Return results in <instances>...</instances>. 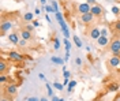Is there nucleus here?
Wrapping results in <instances>:
<instances>
[{
  "label": "nucleus",
  "instance_id": "obj_1",
  "mask_svg": "<svg viewBox=\"0 0 120 101\" xmlns=\"http://www.w3.org/2000/svg\"><path fill=\"white\" fill-rule=\"evenodd\" d=\"M14 22L11 21V19H7L6 18V15L1 16V23H0V33H1V36H6L8 31H10V29L14 26Z\"/></svg>",
  "mask_w": 120,
  "mask_h": 101
},
{
  "label": "nucleus",
  "instance_id": "obj_2",
  "mask_svg": "<svg viewBox=\"0 0 120 101\" xmlns=\"http://www.w3.org/2000/svg\"><path fill=\"white\" fill-rule=\"evenodd\" d=\"M108 49H109V52L112 55H119L120 56V38L119 37H113L111 40Z\"/></svg>",
  "mask_w": 120,
  "mask_h": 101
},
{
  "label": "nucleus",
  "instance_id": "obj_3",
  "mask_svg": "<svg viewBox=\"0 0 120 101\" xmlns=\"http://www.w3.org/2000/svg\"><path fill=\"white\" fill-rule=\"evenodd\" d=\"M7 59L8 62H14V63H21L25 59V56L22 53H19L18 51H10L7 53Z\"/></svg>",
  "mask_w": 120,
  "mask_h": 101
},
{
  "label": "nucleus",
  "instance_id": "obj_4",
  "mask_svg": "<svg viewBox=\"0 0 120 101\" xmlns=\"http://www.w3.org/2000/svg\"><path fill=\"white\" fill-rule=\"evenodd\" d=\"M108 66L112 70H120V56L119 55H112L108 60Z\"/></svg>",
  "mask_w": 120,
  "mask_h": 101
},
{
  "label": "nucleus",
  "instance_id": "obj_5",
  "mask_svg": "<svg viewBox=\"0 0 120 101\" xmlns=\"http://www.w3.org/2000/svg\"><path fill=\"white\" fill-rule=\"evenodd\" d=\"M4 93L10 96V97H14L15 94L18 93V83H14V82H11V83H7V86L4 87V90H3Z\"/></svg>",
  "mask_w": 120,
  "mask_h": 101
},
{
  "label": "nucleus",
  "instance_id": "obj_6",
  "mask_svg": "<svg viewBox=\"0 0 120 101\" xmlns=\"http://www.w3.org/2000/svg\"><path fill=\"white\" fill-rule=\"evenodd\" d=\"M87 36H89L91 40H96V41H97V40L101 37V30L98 29L97 26H91L89 30H87Z\"/></svg>",
  "mask_w": 120,
  "mask_h": 101
},
{
  "label": "nucleus",
  "instance_id": "obj_7",
  "mask_svg": "<svg viewBox=\"0 0 120 101\" xmlns=\"http://www.w3.org/2000/svg\"><path fill=\"white\" fill-rule=\"evenodd\" d=\"M76 10H78V12L83 15V14H87L90 12V10H91V6H90L89 3H79L78 6H76Z\"/></svg>",
  "mask_w": 120,
  "mask_h": 101
},
{
  "label": "nucleus",
  "instance_id": "obj_8",
  "mask_svg": "<svg viewBox=\"0 0 120 101\" xmlns=\"http://www.w3.org/2000/svg\"><path fill=\"white\" fill-rule=\"evenodd\" d=\"M94 18H96V16L93 15L91 12H87V14L81 15V22H82L83 25H91L94 22Z\"/></svg>",
  "mask_w": 120,
  "mask_h": 101
},
{
  "label": "nucleus",
  "instance_id": "obj_9",
  "mask_svg": "<svg viewBox=\"0 0 120 101\" xmlns=\"http://www.w3.org/2000/svg\"><path fill=\"white\" fill-rule=\"evenodd\" d=\"M90 12H91L94 16H97V18H101V16L104 15V8L101 7L100 4H96V6H91Z\"/></svg>",
  "mask_w": 120,
  "mask_h": 101
},
{
  "label": "nucleus",
  "instance_id": "obj_10",
  "mask_svg": "<svg viewBox=\"0 0 120 101\" xmlns=\"http://www.w3.org/2000/svg\"><path fill=\"white\" fill-rule=\"evenodd\" d=\"M19 36H21V38L26 40V41H31V40H33V33H30L29 30H26L25 27H22V29H21V31H19Z\"/></svg>",
  "mask_w": 120,
  "mask_h": 101
},
{
  "label": "nucleus",
  "instance_id": "obj_11",
  "mask_svg": "<svg viewBox=\"0 0 120 101\" xmlns=\"http://www.w3.org/2000/svg\"><path fill=\"white\" fill-rule=\"evenodd\" d=\"M10 68V62L6 60V57L0 59V74H6V71Z\"/></svg>",
  "mask_w": 120,
  "mask_h": 101
},
{
  "label": "nucleus",
  "instance_id": "obj_12",
  "mask_svg": "<svg viewBox=\"0 0 120 101\" xmlns=\"http://www.w3.org/2000/svg\"><path fill=\"white\" fill-rule=\"evenodd\" d=\"M7 38H8V41H10L11 44H14V45H18V44H19V41H21L18 33H10V34L7 36Z\"/></svg>",
  "mask_w": 120,
  "mask_h": 101
},
{
  "label": "nucleus",
  "instance_id": "obj_13",
  "mask_svg": "<svg viewBox=\"0 0 120 101\" xmlns=\"http://www.w3.org/2000/svg\"><path fill=\"white\" fill-rule=\"evenodd\" d=\"M109 42H111V40L108 38V36H101V37L97 40V44H98L101 48L109 47Z\"/></svg>",
  "mask_w": 120,
  "mask_h": 101
},
{
  "label": "nucleus",
  "instance_id": "obj_14",
  "mask_svg": "<svg viewBox=\"0 0 120 101\" xmlns=\"http://www.w3.org/2000/svg\"><path fill=\"white\" fill-rule=\"evenodd\" d=\"M105 89H106V92H112V93L113 92H117L120 89V83L119 82H109Z\"/></svg>",
  "mask_w": 120,
  "mask_h": 101
},
{
  "label": "nucleus",
  "instance_id": "obj_15",
  "mask_svg": "<svg viewBox=\"0 0 120 101\" xmlns=\"http://www.w3.org/2000/svg\"><path fill=\"white\" fill-rule=\"evenodd\" d=\"M22 21L23 22H26V23H31L33 21H34V14L31 12V11H27V12H25L22 16Z\"/></svg>",
  "mask_w": 120,
  "mask_h": 101
},
{
  "label": "nucleus",
  "instance_id": "obj_16",
  "mask_svg": "<svg viewBox=\"0 0 120 101\" xmlns=\"http://www.w3.org/2000/svg\"><path fill=\"white\" fill-rule=\"evenodd\" d=\"M11 77L10 75H6V74H0V83L4 85V83H11Z\"/></svg>",
  "mask_w": 120,
  "mask_h": 101
},
{
  "label": "nucleus",
  "instance_id": "obj_17",
  "mask_svg": "<svg viewBox=\"0 0 120 101\" xmlns=\"http://www.w3.org/2000/svg\"><path fill=\"white\" fill-rule=\"evenodd\" d=\"M112 27H113V30H115V37H117V34H120V19L116 21L112 25Z\"/></svg>",
  "mask_w": 120,
  "mask_h": 101
},
{
  "label": "nucleus",
  "instance_id": "obj_18",
  "mask_svg": "<svg viewBox=\"0 0 120 101\" xmlns=\"http://www.w3.org/2000/svg\"><path fill=\"white\" fill-rule=\"evenodd\" d=\"M51 62H52L53 64H60V66H61V64H64L66 60H63L61 57H57V56H52V57H51Z\"/></svg>",
  "mask_w": 120,
  "mask_h": 101
},
{
  "label": "nucleus",
  "instance_id": "obj_19",
  "mask_svg": "<svg viewBox=\"0 0 120 101\" xmlns=\"http://www.w3.org/2000/svg\"><path fill=\"white\" fill-rule=\"evenodd\" d=\"M75 86H76V81H74V79H72V81H70L68 87H67V92H68V93H71V92H72V89H74Z\"/></svg>",
  "mask_w": 120,
  "mask_h": 101
},
{
  "label": "nucleus",
  "instance_id": "obj_20",
  "mask_svg": "<svg viewBox=\"0 0 120 101\" xmlns=\"http://www.w3.org/2000/svg\"><path fill=\"white\" fill-rule=\"evenodd\" d=\"M0 101H12V97H10L4 92H1V97H0Z\"/></svg>",
  "mask_w": 120,
  "mask_h": 101
},
{
  "label": "nucleus",
  "instance_id": "obj_21",
  "mask_svg": "<svg viewBox=\"0 0 120 101\" xmlns=\"http://www.w3.org/2000/svg\"><path fill=\"white\" fill-rule=\"evenodd\" d=\"M53 48H55L56 51H59V49H60V41H59L57 37H55V38H53Z\"/></svg>",
  "mask_w": 120,
  "mask_h": 101
},
{
  "label": "nucleus",
  "instance_id": "obj_22",
  "mask_svg": "<svg viewBox=\"0 0 120 101\" xmlns=\"http://www.w3.org/2000/svg\"><path fill=\"white\" fill-rule=\"evenodd\" d=\"M51 6L53 7L55 12H59V1H56V0H52V1H51Z\"/></svg>",
  "mask_w": 120,
  "mask_h": 101
},
{
  "label": "nucleus",
  "instance_id": "obj_23",
  "mask_svg": "<svg viewBox=\"0 0 120 101\" xmlns=\"http://www.w3.org/2000/svg\"><path fill=\"white\" fill-rule=\"evenodd\" d=\"M46 92H48V96H49V97H53V96H55L53 92H52V86H51L49 82H46Z\"/></svg>",
  "mask_w": 120,
  "mask_h": 101
},
{
  "label": "nucleus",
  "instance_id": "obj_24",
  "mask_svg": "<svg viewBox=\"0 0 120 101\" xmlns=\"http://www.w3.org/2000/svg\"><path fill=\"white\" fill-rule=\"evenodd\" d=\"M74 42L78 48H82V41H81V38H79L78 36H74Z\"/></svg>",
  "mask_w": 120,
  "mask_h": 101
},
{
  "label": "nucleus",
  "instance_id": "obj_25",
  "mask_svg": "<svg viewBox=\"0 0 120 101\" xmlns=\"http://www.w3.org/2000/svg\"><path fill=\"white\" fill-rule=\"evenodd\" d=\"M53 86H55V87H56V89H57L59 92H63V90H64V85H61V83L56 82V81L53 82Z\"/></svg>",
  "mask_w": 120,
  "mask_h": 101
},
{
  "label": "nucleus",
  "instance_id": "obj_26",
  "mask_svg": "<svg viewBox=\"0 0 120 101\" xmlns=\"http://www.w3.org/2000/svg\"><path fill=\"white\" fill-rule=\"evenodd\" d=\"M23 27H25V29H26V30H29L30 33H33V31H34V29H36V27H34V26H33V23H27V25H25V26H23Z\"/></svg>",
  "mask_w": 120,
  "mask_h": 101
},
{
  "label": "nucleus",
  "instance_id": "obj_27",
  "mask_svg": "<svg viewBox=\"0 0 120 101\" xmlns=\"http://www.w3.org/2000/svg\"><path fill=\"white\" fill-rule=\"evenodd\" d=\"M64 47H66V51L70 52V49H71V42L68 41V38H64Z\"/></svg>",
  "mask_w": 120,
  "mask_h": 101
},
{
  "label": "nucleus",
  "instance_id": "obj_28",
  "mask_svg": "<svg viewBox=\"0 0 120 101\" xmlns=\"http://www.w3.org/2000/svg\"><path fill=\"white\" fill-rule=\"evenodd\" d=\"M63 77H64V79H70V77H71L70 71H67V70H66V67L63 68Z\"/></svg>",
  "mask_w": 120,
  "mask_h": 101
},
{
  "label": "nucleus",
  "instance_id": "obj_29",
  "mask_svg": "<svg viewBox=\"0 0 120 101\" xmlns=\"http://www.w3.org/2000/svg\"><path fill=\"white\" fill-rule=\"evenodd\" d=\"M112 12L115 14V15H119V14H120V7H117V6H113V7H112Z\"/></svg>",
  "mask_w": 120,
  "mask_h": 101
},
{
  "label": "nucleus",
  "instance_id": "obj_30",
  "mask_svg": "<svg viewBox=\"0 0 120 101\" xmlns=\"http://www.w3.org/2000/svg\"><path fill=\"white\" fill-rule=\"evenodd\" d=\"M26 44H27V41H26V40H23V38H21V41H19V44H18V47L25 48V47H26Z\"/></svg>",
  "mask_w": 120,
  "mask_h": 101
},
{
  "label": "nucleus",
  "instance_id": "obj_31",
  "mask_svg": "<svg viewBox=\"0 0 120 101\" xmlns=\"http://www.w3.org/2000/svg\"><path fill=\"white\" fill-rule=\"evenodd\" d=\"M45 11L46 12H55V10H53L52 6H45Z\"/></svg>",
  "mask_w": 120,
  "mask_h": 101
},
{
  "label": "nucleus",
  "instance_id": "obj_32",
  "mask_svg": "<svg viewBox=\"0 0 120 101\" xmlns=\"http://www.w3.org/2000/svg\"><path fill=\"white\" fill-rule=\"evenodd\" d=\"M86 3H89L90 6H96L97 4V0H86Z\"/></svg>",
  "mask_w": 120,
  "mask_h": 101
},
{
  "label": "nucleus",
  "instance_id": "obj_33",
  "mask_svg": "<svg viewBox=\"0 0 120 101\" xmlns=\"http://www.w3.org/2000/svg\"><path fill=\"white\" fill-rule=\"evenodd\" d=\"M26 100H27V101H41V100H38L37 97H27Z\"/></svg>",
  "mask_w": 120,
  "mask_h": 101
},
{
  "label": "nucleus",
  "instance_id": "obj_34",
  "mask_svg": "<svg viewBox=\"0 0 120 101\" xmlns=\"http://www.w3.org/2000/svg\"><path fill=\"white\" fill-rule=\"evenodd\" d=\"M31 23H33V26H34V27H38V26H41V25H40V22H38V21H36V19H34Z\"/></svg>",
  "mask_w": 120,
  "mask_h": 101
},
{
  "label": "nucleus",
  "instance_id": "obj_35",
  "mask_svg": "<svg viewBox=\"0 0 120 101\" xmlns=\"http://www.w3.org/2000/svg\"><path fill=\"white\" fill-rule=\"evenodd\" d=\"M38 78H40L41 81H46V79H45V75L42 74V72H40V74H38Z\"/></svg>",
  "mask_w": 120,
  "mask_h": 101
},
{
  "label": "nucleus",
  "instance_id": "obj_36",
  "mask_svg": "<svg viewBox=\"0 0 120 101\" xmlns=\"http://www.w3.org/2000/svg\"><path fill=\"white\" fill-rule=\"evenodd\" d=\"M75 63H76L78 66H81V64H82V60H81V57H76V59H75Z\"/></svg>",
  "mask_w": 120,
  "mask_h": 101
},
{
  "label": "nucleus",
  "instance_id": "obj_37",
  "mask_svg": "<svg viewBox=\"0 0 120 101\" xmlns=\"http://www.w3.org/2000/svg\"><path fill=\"white\" fill-rule=\"evenodd\" d=\"M34 14H36V15H41V10H40V8H36V10H34Z\"/></svg>",
  "mask_w": 120,
  "mask_h": 101
},
{
  "label": "nucleus",
  "instance_id": "obj_38",
  "mask_svg": "<svg viewBox=\"0 0 120 101\" xmlns=\"http://www.w3.org/2000/svg\"><path fill=\"white\" fill-rule=\"evenodd\" d=\"M106 34H108V31L105 30V29H102V30H101V36H106Z\"/></svg>",
  "mask_w": 120,
  "mask_h": 101
},
{
  "label": "nucleus",
  "instance_id": "obj_39",
  "mask_svg": "<svg viewBox=\"0 0 120 101\" xmlns=\"http://www.w3.org/2000/svg\"><path fill=\"white\" fill-rule=\"evenodd\" d=\"M68 59H70V52H66V57H64V60L67 62Z\"/></svg>",
  "mask_w": 120,
  "mask_h": 101
},
{
  "label": "nucleus",
  "instance_id": "obj_40",
  "mask_svg": "<svg viewBox=\"0 0 120 101\" xmlns=\"http://www.w3.org/2000/svg\"><path fill=\"white\" fill-rule=\"evenodd\" d=\"M45 18H46V21H48L49 23H52V21H51V18H49V15H48V14H45Z\"/></svg>",
  "mask_w": 120,
  "mask_h": 101
},
{
  "label": "nucleus",
  "instance_id": "obj_41",
  "mask_svg": "<svg viewBox=\"0 0 120 101\" xmlns=\"http://www.w3.org/2000/svg\"><path fill=\"white\" fill-rule=\"evenodd\" d=\"M52 101H59V97H57V96H53V97H52Z\"/></svg>",
  "mask_w": 120,
  "mask_h": 101
},
{
  "label": "nucleus",
  "instance_id": "obj_42",
  "mask_svg": "<svg viewBox=\"0 0 120 101\" xmlns=\"http://www.w3.org/2000/svg\"><path fill=\"white\" fill-rule=\"evenodd\" d=\"M40 1H41V4H42V6H46V3H48L46 0H40Z\"/></svg>",
  "mask_w": 120,
  "mask_h": 101
},
{
  "label": "nucleus",
  "instance_id": "obj_43",
  "mask_svg": "<svg viewBox=\"0 0 120 101\" xmlns=\"http://www.w3.org/2000/svg\"><path fill=\"white\" fill-rule=\"evenodd\" d=\"M70 83V79H64V86H67Z\"/></svg>",
  "mask_w": 120,
  "mask_h": 101
},
{
  "label": "nucleus",
  "instance_id": "obj_44",
  "mask_svg": "<svg viewBox=\"0 0 120 101\" xmlns=\"http://www.w3.org/2000/svg\"><path fill=\"white\" fill-rule=\"evenodd\" d=\"M41 101H48V100H46V98H45V97H42V98H41Z\"/></svg>",
  "mask_w": 120,
  "mask_h": 101
},
{
  "label": "nucleus",
  "instance_id": "obj_45",
  "mask_svg": "<svg viewBox=\"0 0 120 101\" xmlns=\"http://www.w3.org/2000/svg\"><path fill=\"white\" fill-rule=\"evenodd\" d=\"M59 101H64V98H59Z\"/></svg>",
  "mask_w": 120,
  "mask_h": 101
}]
</instances>
